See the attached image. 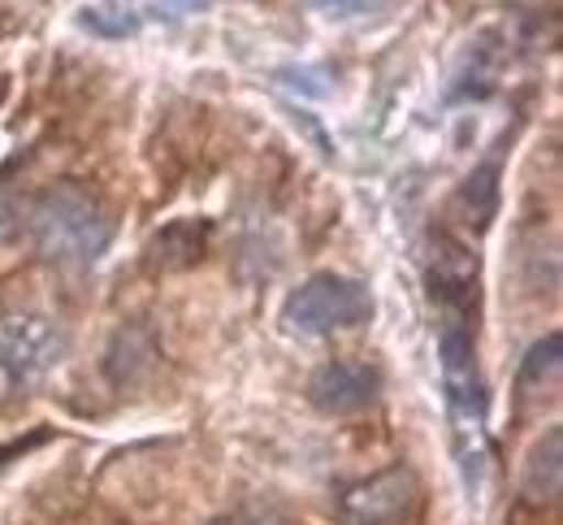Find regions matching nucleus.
Instances as JSON below:
<instances>
[{"mask_svg":"<svg viewBox=\"0 0 563 525\" xmlns=\"http://www.w3.org/2000/svg\"><path fill=\"white\" fill-rule=\"evenodd\" d=\"M377 391H382V374L368 361H330L308 382V400L325 417H352L377 400Z\"/></svg>","mask_w":563,"mask_h":525,"instance_id":"5","label":"nucleus"},{"mask_svg":"<svg viewBox=\"0 0 563 525\" xmlns=\"http://www.w3.org/2000/svg\"><path fill=\"white\" fill-rule=\"evenodd\" d=\"M424 513V486L408 464L382 469L339 491V517L347 525H417Z\"/></svg>","mask_w":563,"mask_h":525,"instance_id":"4","label":"nucleus"},{"mask_svg":"<svg viewBox=\"0 0 563 525\" xmlns=\"http://www.w3.org/2000/svg\"><path fill=\"white\" fill-rule=\"evenodd\" d=\"M66 357V330L44 313H0V382L31 386Z\"/></svg>","mask_w":563,"mask_h":525,"instance_id":"3","label":"nucleus"},{"mask_svg":"<svg viewBox=\"0 0 563 525\" xmlns=\"http://www.w3.org/2000/svg\"><path fill=\"white\" fill-rule=\"evenodd\" d=\"M560 473H563V430L551 426L547 439H538V448L529 451L525 460V495L529 500H547L555 504L560 500Z\"/></svg>","mask_w":563,"mask_h":525,"instance_id":"7","label":"nucleus"},{"mask_svg":"<svg viewBox=\"0 0 563 525\" xmlns=\"http://www.w3.org/2000/svg\"><path fill=\"white\" fill-rule=\"evenodd\" d=\"M212 226L205 218H183V222H169L161 234H152L147 243V261L161 265V270H187L205 256L209 248Z\"/></svg>","mask_w":563,"mask_h":525,"instance_id":"6","label":"nucleus"},{"mask_svg":"<svg viewBox=\"0 0 563 525\" xmlns=\"http://www.w3.org/2000/svg\"><path fill=\"white\" fill-rule=\"evenodd\" d=\"M31 239L44 252V261L66 270H87L109 252L113 218L87 187L57 183L31 209Z\"/></svg>","mask_w":563,"mask_h":525,"instance_id":"1","label":"nucleus"},{"mask_svg":"<svg viewBox=\"0 0 563 525\" xmlns=\"http://www.w3.org/2000/svg\"><path fill=\"white\" fill-rule=\"evenodd\" d=\"M455 214H460V222L473 226V230H486V226L494 222V214H498V161L477 165V169L460 183V192H455Z\"/></svg>","mask_w":563,"mask_h":525,"instance_id":"8","label":"nucleus"},{"mask_svg":"<svg viewBox=\"0 0 563 525\" xmlns=\"http://www.w3.org/2000/svg\"><path fill=\"white\" fill-rule=\"evenodd\" d=\"M368 317H373V292L360 278L330 274V270L299 283L282 304V326L290 335H308V339L343 335V330L364 326Z\"/></svg>","mask_w":563,"mask_h":525,"instance_id":"2","label":"nucleus"},{"mask_svg":"<svg viewBox=\"0 0 563 525\" xmlns=\"http://www.w3.org/2000/svg\"><path fill=\"white\" fill-rule=\"evenodd\" d=\"M82 26H91V31H100V35H131V31L140 26V18L126 13V9H118V4H91V9L82 13Z\"/></svg>","mask_w":563,"mask_h":525,"instance_id":"10","label":"nucleus"},{"mask_svg":"<svg viewBox=\"0 0 563 525\" xmlns=\"http://www.w3.org/2000/svg\"><path fill=\"white\" fill-rule=\"evenodd\" d=\"M4 91H9V83H4V78H0V100H4Z\"/></svg>","mask_w":563,"mask_h":525,"instance_id":"13","label":"nucleus"},{"mask_svg":"<svg viewBox=\"0 0 563 525\" xmlns=\"http://www.w3.org/2000/svg\"><path fill=\"white\" fill-rule=\"evenodd\" d=\"M312 9H321V13H330V18H360V13H377V9H386L390 0H308Z\"/></svg>","mask_w":563,"mask_h":525,"instance_id":"12","label":"nucleus"},{"mask_svg":"<svg viewBox=\"0 0 563 525\" xmlns=\"http://www.w3.org/2000/svg\"><path fill=\"white\" fill-rule=\"evenodd\" d=\"M555 382H560V335H547L529 348V357L516 374V391H520V400H529V395H538L542 386H555Z\"/></svg>","mask_w":563,"mask_h":525,"instance_id":"9","label":"nucleus"},{"mask_svg":"<svg viewBox=\"0 0 563 525\" xmlns=\"http://www.w3.org/2000/svg\"><path fill=\"white\" fill-rule=\"evenodd\" d=\"M212 525H303L295 522V517H286L278 508H261V504H252V508H234V513H221Z\"/></svg>","mask_w":563,"mask_h":525,"instance_id":"11","label":"nucleus"}]
</instances>
